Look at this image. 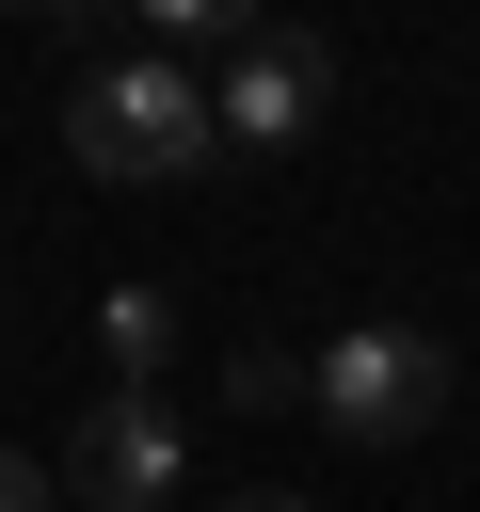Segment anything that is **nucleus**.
Returning <instances> with one entry per match:
<instances>
[{"instance_id":"obj_2","label":"nucleus","mask_w":480,"mask_h":512,"mask_svg":"<svg viewBox=\"0 0 480 512\" xmlns=\"http://www.w3.org/2000/svg\"><path fill=\"white\" fill-rule=\"evenodd\" d=\"M448 336L432 320H352V336H320V368H304V400H320V432H352V448H416L432 416H448Z\"/></svg>"},{"instance_id":"obj_5","label":"nucleus","mask_w":480,"mask_h":512,"mask_svg":"<svg viewBox=\"0 0 480 512\" xmlns=\"http://www.w3.org/2000/svg\"><path fill=\"white\" fill-rule=\"evenodd\" d=\"M96 352H112V384H160V368H176V304H160V288H112V304H96Z\"/></svg>"},{"instance_id":"obj_3","label":"nucleus","mask_w":480,"mask_h":512,"mask_svg":"<svg viewBox=\"0 0 480 512\" xmlns=\"http://www.w3.org/2000/svg\"><path fill=\"white\" fill-rule=\"evenodd\" d=\"M192 480V416L160 384H96V416L64 432V512H160Z\"/></svg>"},{"instance_id":"obj_4","label":"nucleus","mask_w":480,"mask_h":512,"mask_svg":"<svg viewBox=\"0 0 480 512\" xmlns=\"http://www.w3.org/2000/svg\"><path fill=\"white\" fill-rule=\"evenodd\" d=\"M320 96H336L320 32H272V16H256V48L224 64V96H208V112H224V144H240V160H288V144L320 128Z\"/></svg>"},{"instance_id":"obj_1","label":"nucleus","mask_w":480,"mask_h":512,"mask_svg":"<svg viewBox=\"0 0 480 512\" xmlns=\"http://www.w3.org/2000/svg\"><path fill=\"white\" fill-rule=\"evenodd\" d=\"M64 144H80V176H112V192H160V176L224 160V112L192 96V64L128 48V64H80V80H64Z\"/></svg>"},{"instance_id":"obj_8","label":"nucleus","mask_w":480,"mask_h":512,"mask_svg":"<svg viewBox=\"0 0 480 512\" xmlns=\"http://www.w3.org/2000/svg\"><path fill=\"white\" fill-rule=\"evenodd\" d=\"M224 512H320V496H288V480H256V496H224Z\"/></svg>"},{"instance_id":"obj_7","label":"nucleus","mask_w":480,"mask_h":512,"mask_svg":"<svg viewBox=\"0 0 480 512\" xmlns=\"http://www.w3.org/2000/svg\"><path fill=\"white\" fill-rule=\"evenodd\" d=\"M0 512H64V464H32V448H0Z\"/></svg>"},{"instance_id":"obj_6","label":"nucleus","mask_w":480,"mask_h":512,"mask_svg":"<svg viewBox=\"0 0 480 512\" xmlns=\"http://www.w3.org/2000/svg\"><path fill=\"white\" fill-rule=\"evenodd\" d=\"M224 400H240V416H272V400H304V368H288V352H240V368H224Z\"/></svg>"}]
</instances>
